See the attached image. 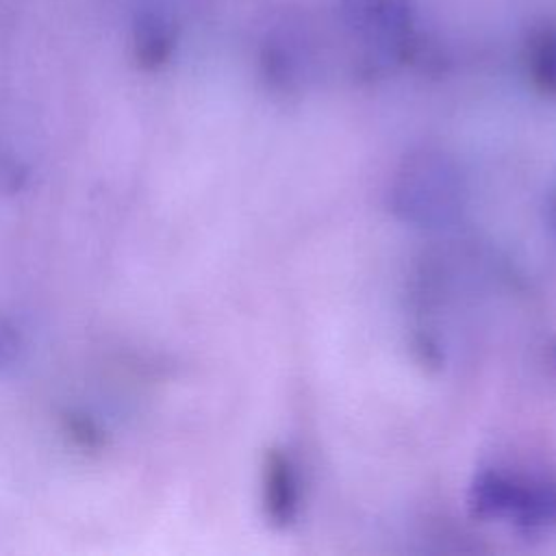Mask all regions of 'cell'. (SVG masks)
I'll return each instance as SVG.
<instances>
[{"instance_id":"277c9868","label":"cell","mask_w":556,"mask_h":556,"mask_svg":"<svg viewBox=\"0 0 556 556\" xmlns=\"http://www.w3.org/2000/svg\"><path fill=\"white\" fill-rule=\"evenodd\" d=\"M523 482L508 478L500 471H482L469 486V513L476 519H513L519 506Z\"/></svg>"},{"instance_id":"6da1fadb","label":"cell","mask_w":556,"mask_h":556,"mask_svg":"<svg viewBox=\"0 0 556 556\" xmlns=\"http://www.w3.org/2000/svg\"><path fill=\"white\" fill-rule=\"evenodd\" d=\"M460 178L452 161L439 152H419L404 161L391 187L393 211L406 222L434 226L450 222L460 208Z\"/></svg>"},{"instance_id":"52a82bcc","label":"cell","mask_w":556,"mask_h":556,"mask_svg":"<svg viewBox=\"0 0 556 556\" xmlns=\"http://www.w3.org/2000/svg\"><path fill=\"white\" fill-rule=\"evenodd\" d=\"M528 70L539 91L556 96V26H543L528 41Z\"/></svg>"},{"instance_id":"3957f363","label":"cell","mask_w":556,"mask_h":556,"mask_svg":"<svg viewBox=\"0 0 556 556\" xmlns=\"http://www.w3.org/2000/svg\"><path fill=\"white\" fill-rule=\"evenodd\" d=\"M263 510L276 528H287L300 510V482L293 460L282 450H269L263 463Z\"/></svg>"},{"instance_id":"7c38bea8","label":"cell","mask_w":556,"mask_h":556,"mask_svg":"<svg viewBox=\"0 0 556 556\" xmlns=\"http://www.w3.org/2000/svg\"><path fill=\"white\" fill-rule=\"evenodd\" d=\"M547 224L556 237V193H552V198L547 200Z\"/></svg>"},{"instance_id":"9c48e42d","label":"cell","mask_w":556,"mask_h":556,"mask_svg":"<svg viewBox=\"0 0 556 556\" xmlns=\"http://www.w3.org/2000/svg\"><path fill=\"white\" fill-rule=\"evenodd\" d=\"M263 70L271 85L287 87L293 80V67L287 52L278 46H267L263 50Z\"/></svg>"},{"instance_id":"8fae6325","label":"cell","mask_w":556,"mask_h":556,"mask_svg":"<svg viewBox=\"0 0 556 556\" xmlns=\"http://www.w3.org/2000/svg\"><path fill=\"white\" fill-rule=\"evenodd\" d=\"M17 345H20V339L13 332V328L0 324V367L13 361V356L17 352Z\"/></svg>"},{"instance_id":"8992f818","label":"cell","mask_w":556,"mask_h":556,"mask_svg":"<svg viewBox=\"0 0 556 556\" xmlns=\"http://www.w3.org/2000/svg\"><path fill=\"white\" fill-rule=\"evenodd\" d=\"M513 521L526 528H543V526L556 523V482L554 480L523 482L519 506Z\"/></svg>"},{"instance_id":"5b68a950","label":"cell","mask_w":556,"mask_h":556,"mask_svg":"<svg viewBox=\"0 0 556 556\" xmlns=\"http://www.w3.org/2000/svg\"><path fill=\"white\" fill-rule=\"evenodd\" d=\"M132 48L141 70L154 72L163 67L176 48V30L172 22L154 11L139 13L132 28Z\"/></svg>"},{"instance_id":"30bf717a","label":"cell","mask_w":556,"mask_h":556,"mask_svg":"<svg viewBox=\"0 0 556 556\" xmlns=\"http://www.w3.org/2000/svg\"><path fill=\"white\" fill-rule=\"evenodd\" d=\"M26 182H28V167L13 154H7L0 150V193L13 195L22 191Z\"/></svg>"},{"instance_id":"ba28073f","label":"cell","mask_w":556,"mask_h":556,"mask_svg":"<svg viewBox=\"0 0 556 556\" xmlns=\"http://www.w3.org/2000/svg\"><path fill=\"white\" fill-rule=\"evenodd\" d=\"M63 430L70 441L83 452H98L104 447L102 428L85 413H67L63 417Z\"/></svg>"},{"instance_id":"7a4b0ae2","label":"cell","mask_w":556,"mask_h":556,"mask_svg":"<svg viewBox=\"0 0 556 556\" xmlns=\"http://www.w3.org/2000/svg\"><path fill=\"white\" fill-rule=\"evenodd\" d=\"M341 13L352 30L380 43L397 59L415 33L410 0H341Z\"/></svg>"}]
</instances>
